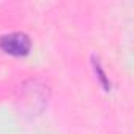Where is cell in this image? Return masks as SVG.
<instances>
[{
  "label": "cell",
  "instance_id": "obj_1",
  "mask_svg": "<svg viewBox=\"0 0 134 134\" xmlns=\"http://www.w3.org/2000/svg\"><path fill=\"white\" fill-rule=\"evenodd\" d=\"M0 49L13 57H24L32 49V41L25 33L13 32L0 38Z\"/></svg>",
  "mask_w": 134,
  "mask_h": 134
},
{
  "label": "cell",
  "instance_id": "obj_2",
  "mask_svg": "<svg viewBox=\"0 0 134 134\" xmlns=\"http://www.w3.org/2000/svg\"><path fill=\"white\" fill-rule=\"evenodd\" d=\"M93 68H95V73H96V76H98V79H99L101 85L104 87V90H110V82H109V79H107V76H106L104 70L101 68V65H99V62H98V60L93 63Z\"/></svg>",
  "mask_w": 134,
  "mask_h": 134
}]
</instances>
